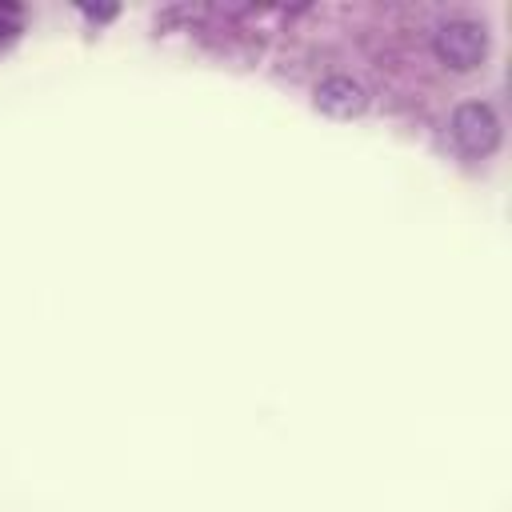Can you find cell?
I'll return each mask as SVG.
<instances>
[{
	"instance_id": "1",
	"label": "cell",
	"mask_w": 512,
	"mask_h": 512,
	"mask_svg": "<svg viewBox=\"0 0 512 512\" xmlns=\"http://www.w3.org/2000/svg\"><path fill=\"white\" fill-rule=\"evenodd\" d=\"M492 52V36L484 28V20H472V16H448L436 24L432 32V56L448 68V72H480L484 60Z\"/></svg>"
},
{
	"instance_id": "2",
	"label": "cell",
	"mask_w": 512,
	"mask_h": 512,
	"mask_svg": "<svg viewBox=\"0 0 512 512\" xmlns=\"http://www.w3.org/2000/svg\"><path fill=\"white\" fill-rule=\"evenodd\" d=\"M448 136H452V148L460 156L488 160L504 140V124H500V116L488 100H464L448 116Z\"/></svg>"
},
{
	"instance_id": "3",
	"label": "cell",
	"mask_w": 512,
	"mask_h": 512,
	"mask_svg": "<svg viewBox=\"0 0 512 512\" xmlns=\"http://www.w3.org/2000/svg\"><path fill=\"white\" fill-rule=\"evenodd\" d=\"M312 104H316V112H324L328 120H360V116L368 112L372 96H368V88H364L356 76L336 72V76H324V80L316 84Z\"/></svg>"
},
{
	"instance_id": "4",
	"label": "cell",
	"mask_w": 512,
	"mask_h": 512,
	"mask_svg": "<svg viewBox=\"0 0 512 512\" xmlns=\"http://www.w3.org/2000/svg\"><path fill=\"white\" fill-rule=\"evenodd\" d=\"M80 12H84V16H92V20H112V16H116V8H88V4H84Z\"/></svg>"
}]
</instances>
